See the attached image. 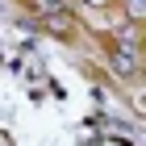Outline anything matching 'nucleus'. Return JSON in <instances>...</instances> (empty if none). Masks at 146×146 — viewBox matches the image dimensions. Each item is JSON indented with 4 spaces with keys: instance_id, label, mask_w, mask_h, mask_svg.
<instances>
[{
    "instance_id": "f257e3e1",
    "label": "nucleus",
    "mask_w": 146,
    "mask_h": 146,
    "mask_svg": "<svg viewBox=\"0 0 146 146\" xmlns=\"http://www.w3.org/2000/svg\"><path fill=\"white\" fill-rule=\"evenodd\" d=\"M121 42H125V46H117V50H113V71H117V75H134V71H138L134 38H125V29H121Z\"/></svg>"
},
{
    "instance_id": "f03ea898",
    "label": "nucleus",
    "mask_w": 146,
    "mask_h": 146,
    "mask_svg": "<svg viewBox=\"0 0 146 146\" xmlns=\"http://www.w3.org/2000/svg\"><path fill=\"white\" fill-rule=\"evenodd\" d=\"M34 9H42L46 17H54V13H63V0H34Z\"/></svg>"
},
{
    "instance_id": "7ed1b4c3",
    "label": "nucleus",
    "mask_w": 146,
    "mask_h": 146,
    "mask_svg": "<svg viewBox=\"0 0 146 146\" xmlns=\"http://www.w3.org/2000/svg\"><path fill=\"white\" fill-rule=\"evenodd\" d=\"M46 25L50 29H71V17L67 13H54V17H46Z\"/></svg>"
},
{
    "instance_id": "20e7f679",
    "label": "nucleus",
    "mask_w": 146,
    "mask_h": 146,
    "mask_svg": "<svg viewBox=\"0 0 146 146\" xmlns=\"http://www.w3.org/2000/svg\"><path fill=\"white\" fill-rule=\"evenodd\" d=\"M129 13L134 17H146V0H129Z\"/></svg>"
},
{
    "instance_id": "39448f33",
    "label": "nucleus",
    "mask_w": 146,
    "mask_h": 146,
    "mask_svg": "<svg viewBox=\"0 0 146 146\" xmlns=\"http://www.w3.org/2000/svg\"><path fill=\"white\" fill-rule=\"evenodd\" d=\"M92 4H104V0H92Z\"/></svg>"
}]
</instances>
